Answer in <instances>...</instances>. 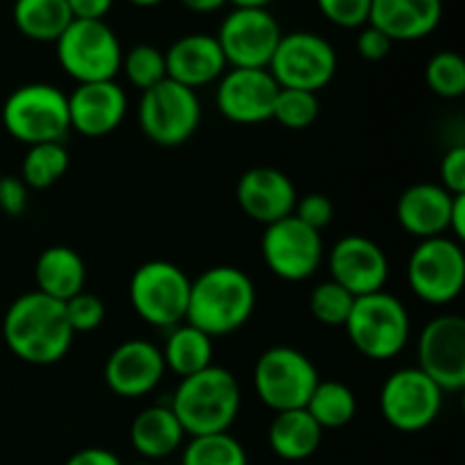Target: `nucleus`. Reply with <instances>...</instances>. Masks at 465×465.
<instances>
[{
	"instance_id": "nucleus-9",
	"label": "nucleus",
	"mask_w": 465,
	"mask_h": 465,
	"mask_svg": "<svg viewBox=\"0 0 465 465\" xmlns=\"http://www.w3.org/2000/svg\"><path fill=\"white\" fill-rule=\"evenodd\" d=\"M339 57L325 36L313 32H289L282 35L272 53L268 73L280 89H300L318 94L336 75Z\"/></svg>"
},
{
	"instance_id": "nucleus-27",
	"label": "nucleus",
	"mask_w": 465,
	"mask_h": 465,
	"mask_svg": "<svg viewBox=\"0 0 465 465\" xmlns=\"http://www.w3.org/2000/svg\"><path fill=\"white\" fill-rule=\"evenodd\" d=\"M163 366L182 380L204 371L213 363V339L193 325H177L168 334L166 345L162 348Z\"/></svg>"
},
{
	"instance_id": "nucleus-18",
	"label": "nucleus",
	"mask_w": 465,
	"mask_h": 465,
	"mask_svg": "<svg viewBox=\"0 0 465 465\" xmlns=\"http://www.w3.org/2000/svg\"><path fill=\"white\" fill-rule=\"evenodd\" d=\"M166 366L162 348L145 339H132L118 345L104 363V381L121 398H141L157 389Z\"/></svg>"
},
{
	"instance_id": "nucleus-23",
	"label": "nucleus",
	"mask_w": 465,
	"mask_h": 465,
	"mask_svg": "<svg viewBox=\"0 0 465 465\" xmlns=\"http://www.w3.org/2000/svg\"><path fill=\"white\" fill-rule=\"evenodd\" d=\"M443 16L440 0H372L368 25L391 41H418L430 36Z\"/></svg>"
},
{
	"instance_id": "nucleus-48",
	"label": "nucleus",
	"mask_w": 465,
	"mask_h": 465,
	"mask_svg": "<svg viewBox=\"0 0 465 465\" xmlns=\"http://www.w3.org/2000/svg\"><path fill=\"white\" fill-rule=\"evenodd\" d=\"M132 465H157V463H150V461H141V463H132Z\"/></svg>"
},
{
	"instance_id": "nucleus-36",
	"label": "nucleus",
	"mask_w": 465,
	"mask_h": 465,
	"mask_svg": "<svg viewBox=\"0 0 465 465\" xmlns=\"http://www.w3.org/2000/svg\"><path fill=\"white\" fill-rule=\"evenodd\" d=\"M64 312H66V321L71 325L73 334L95 331L104 321V302L98 295L86 293V291H80L71 300H66Z\"/></svg>"
},
{
	"instance_id": "nucleus-7",
	"label": "nucleus",
	"mask_w": 465,
	"mask_h": 465,
	"mask_svg": "<svg viewBox=\"0 0 465 465\" xmlns=\"http://www.w3.org/2000/svg\"><path fill=\"white\" fill-rule=\"evenodd\" d=\"M254 393L275 413L304 409L321 381L307 354L289 345L268 348L254 363Z\"/></svg>"
},
{
	"instance_id": "nucleus-20",
	"label": "nucleus",
	"mask_w": 465,
	"mask_h": 465,
	"mask_svg": "<svg viewBox=\"0 0 465 465\" xmlns=\"http://www.w3.org/2000/svg\"><path fill=\"white\" fill-rule=\"evenodd\" d=\"M127 114V95L114 80L77 84L68 95L71 130L84 136H104L116 130Z\"/></svg>"
},
{
	"instance_id": "nucleus-14",
	"label": "nucleus",
	"mask_w": 465,
	"mask_h": 465,
	"mask_svg": "<svg viewBox=\"0 0 465 465\" xmlns=\"http://www.w3.org/2000/svg\"><path fill=\"white\" fill-rule=\"evenodd\" d=\"M262 254L272 275L286 282H302L316 275L325 259V248L321 232L307 227L291 213L272 225H266Z\"/></svg>"
},
{
	"instance_id": "nucleus-32",
	"label": "nucleus",
	"mask_w": 465,
	"mask_h": 465,
	"mask_svg": "<svg viewBox=\"0 0 465 465\" xmlns=\"http://www.w3.org/2000/svg\"><path fill=\"white\" fill-rule=\"evenodd\" d=\"M427 86L440 98H461L465 94V62L459 53L443 50L427 62Z\"/></svg>"
},
{
	"instance_id": "nucleus-28",
	"label": "nucleus",
	"mask_w": 465,
	"mask_h": 465,
	"mask_svg": "<svg viewBox=\"0 0 465 465\" xmlns=\"http://www.w3.org/2000/svg\"><path fill=\"white\" fill-rule=\"evenodd\" d=\"M14 23L32 41H57L73 18L66 0H16Z\"/></svg>"
},
{
	"instance_id": "nucleus-2",
	"label": "nucleus",
	"mask_w": 465,
	"mask_h": 465,
	"mask_svg": "<svg viewBox=\"0 0 465 465\" xmlns=\"http://www.w3.org/2000/svg\"><path fill=\"white\" fill-rule=\"evenodd\" d=\"M257 291L248 272L236 266H213L191 282L186 322L207 336H227L252 318Z\"/></svg>"
},
{
	"instance_id": "nucleus-33",
	"label": "nucleus",
	"mask_w": 465,
	"mask_h": 465,
	"mask_svg": "<svg viewBox=\"0 0 465 465\" xmlns=\"http://www.w3.org/2000/svg\"><path fill=\"white\" fill-rule=\"evenodd\" d=\"M123 73L136 89L148 91L150 86L166 80V57L159 48L150 44H139L123 54Z\"/></svg>"
},
{
	"instance_id": "nucleus-21",
	"label": "nucleus",
	"mask_w": 465,
	"mask_h": 465,
	"mask_svg": "<svg viewBox=\"0 0 465 465\" xmlns=\"http://www.w3.org/2000/svg\"><path fill=\"white\" fill-rule=\"evenodd\" d=\"M163 57H166L168 80L193 91L198 86H207L221 80L227 68L225 54H223L216 36L203 35V32L177 39L163 53Z\"/></svg>"
},
{
	"instance_id": "nucleus-46",
	"label": "nucleus",
	"mask_w": 465,
	"mask_h": 465,
	"mask_svg": "<svg viewBox=\"0 0 465 465\" xmlns=\"http://www.w3.org/2000/svg\"><path fill=\"white\" fill-rule=\"evenodd\" d=\"M234 7H263L266 9L272 0H230Z\"/></svg>"
},
{
	"instance_id": "nucleus-31",
	"label": "nucleus",
	"mask_w": 465,
	"mask_h": 465,
	"mask_svg": "<svg viewBox=\"0 0 465 465\" xmlns=\"http://www.w3.org/2000/svg\"><path fill=\"white\" fill-rule=\"evenodd\" d=\"M180 465H248V452L230 431L193 436L184 445Z\"/></svg>"
},
{
	"instance_id": "nucleus-35",
	"label": "nucleus",
	"mask_w": 465,
	"mask_h": 465,
	"mask_svg": "<svg viewBox=\"0 0 465 465\" xmlns=\"http://www.w3.org/2000/svg\"><path fill=\"white\" fill-rule=\"evenodd\" d=\"M354 300L357 298L350 291H345L336 282L327 280L312 291V295H309V309H312V316L318 322H322V325L343 327L350 312H352Z\"/></svg>"
},
{
	"instance_id": "nucleus-41",
	"label": "nucleus",
	"mask_w": 465,
	"mask_h": 465,
	"mask_svg": "<svg viewBox=\"0 0 465 465\" xmlns=\"http://www.w3.org/2000/svg\"><path fill=\"white\" fill-rule=\"evenodd\" d=\"M391 45H393V41L384 32L377 30L375 25L361 27V32L357 36L359 54L363 59H368V62H380V59H384L391 53Z\"/></svg>"
},
{
	"instance_id": "nucleus-12",
	"label": "nucleus",
	"mask_w": 465,
	"mask_h": 465,
	"mask_svg": "<svg viewBox=\"0 0 465 465\" xmlns=\"http://www.w3.org/2000/svg\"><path fill=\"white\" fill-rule=\"evenodd\" d=\"M443 391L420 368H400L386 377L380 393V409L393 430L416 434L439 418Z\"/></svg>"
},
{
	"instance_id": "nucleus-13",
	"label": "nucleus",
	"mask_w": 465,
	"mask_h": 465,
	"mask_svg": "<svg viewBox=\"0 0 465 465\" xmlns=\"http://www.w3.org/2000/svg\"><path fill=\"white\" fill-rule=\"evenodd\" d=\"M280 39V23L263 7H234L216 35L232 68H268Z\"/></svg>"
},
{
	"instance_id": "nucleus-38",
	"label": "nucleus",
	"mask_w": 465,
	"mask_h": 465,
	"mask_svg": "<svg viewBox=\"0 0 465 465\" xmlns=\"http://www.w3.org/2000/svg\"><path fill=\"white\" fill-rule=\"evenodd\" d=\"M293 216L307 227H312V230L322 232L330 225L331 218H334V204H331L327 195L309 193L295 203Z\"/></svg>"
},
{
	"instance_id": "nucleus-19",
	"label": "nucleus",
	"mask_w": 465,
	"mask_h": 465,
	"mask_svg": "<svg viewBox=\"0 0 465 465\" xmlns=\"http://www.w3.org/2000/svg\"><path fill=\"white\" fill-rule=\"evenodd\" d=\"M236 200L245 216L262 225H272L293 213L298 191L286 173L271 166H257L241 175Z\"/></svg>"
},
{
	"instance_id": "nucleus-30",
	"label": "nucleus",
	"mask_w": 465,
	"mask_h": 465,
	"mask_svg": "<svg viewBox=\"0 0 465 465\" xmlns=\"http://www.w3.org/2000/svg\"><path fill=\"white\" fill-rule=\"evenodd\" d=\"M68 150L62 143H36L30 145L23 157L21 180L25 182L27 189H48L54 182L62 180L64 173L68 171Z\"/></svg>"
},
{
	"instance_id": "nucleus-42",
	"label": "nucleus",
	"mask_w": 465,
	"mask_h": 465,
	"mask_svg": "<svg viewBox=\"0 0 465 465\" xmlns=\"http://www.w3.org/2000/svg\"><path fill=\"white\" fill-rule=\"evenodd\" d=\"M77 21H104L114 0H66Z\"/></svg>"
},
{
	"instance_id": "nucleus-3",
	"label": "nucleus",
	"mask_w": 465,
	"mask_h": 465,
	"mask_svg": "<svg viewBox=\"0 0 465 465\" xmlns=\"http://www.w3.org/2000/svg\"><path fill=\"white\" fill-rule=\"evenodd\" d=\"M173 413L186 436L230 431L241 409V386L230 371L209 366L184 377L171 400Z\"/></svg>"
},
{
	"instance_id": "nucleus-40",
	"label": "nucleus",
	"mask_w": 465,
	"mask_h": 465,
	"mask_svg": "<svg viewBox=\"0 0 465 465\" xmlns=\"http://www.w3.org/2000/svg\"><path fill=\"white\" fill-rule=\"evenodd\" d=\"M0 209L7 216H21L27 209V186L21 177H0Z\"/></svg>"
},
{
	"instance_id": "nucleus-15",
	"label": "nucleus",
	"mask_w": 465,
	"mask_h": 465,
	"mask_svg": "<svg viewBox=\"0 0 465 465\" xmlns=\"http://www.w3.org/2000/svg\"><path fill=\"white\" fill-rule=\"evenodd\" d=\"M418 368L443 391L465 386V321L457 313L434 318L418 339Z\"/></svg>"
},
{
	"instance_id": "nucleus-44",
	"label": "nucleus",
	"mask_w": 465,
	"mask_h": 465,
	"mask_svg": "<svg viewBox=\"0 0 465 465\" xmlns=\"http://www.w3.org/2000/svg\"><path fill=\"white\" fill-rule=\"evenodd\" d=\"M448 232L452 234L454 241H459V243L465 239V193L454 195L452 212H450Z\"/></svg>"
},
{
	"instance_id": "nucleus-17",
	"label": "nucleus",
	"mask_w": 465,
	"mask_h": 465,
	"mask_svg": "<svg viewBox=\"0 0 465 465\" xmlns=\"http://www.w3.org/2000/svg\"><path fill=\"white\" fill-rule=\"evenodd\" d=\"M327 266L331 282L350 291L354 298L384 291L389 280V259L384 250L361 234H348L336 241L327 257Z\"/></svg>"
},
{
	"instance_id": "nucleus-8",
	"label": "nucleus",
	"mask_w": 465,
	"mask_h": 465,
	"mask_svg": "<svg viewBox=\"0 0 465 465\" xmlns=\"http://www.w3.org/2000/svg\"><path fill=\"white\" fill-rule=\"evenodd\" d=\"M191 280L171 262L143 263L130 280V304L136 316L154 327H177L186 321Z\"/></svg>"
},
{
	"instance_id": "nucleus-1",
	"label": "nucleus",
	"mask_w": 465,
	"mask_h": 465,
	"mask_svg": "<svg viewBox=\"0 0 465 465\" xmlns=\"http://www.w3.org/2000/svg\"><path fill=\"white\" fill-rule=\"evenodd\" d=\"M64 302L39 291L21 295L9 304L3 321V339L12 354L32 366L62 361L73 343Z\"/></svg>"
},
{
	"instance_id": "nucleus-37",
	"label": "nucleus",
	"mask_w": 465,
	"mask_h": 465,
	"mask_svg": "<svg viewBox=\"0 0 465 465\" xmlns=\"http://www.w3.org/2000/svg\"><path fill=\"white\" fill-rule=\"evenodd\" d=\"M372 0H316L318 9L327 21L339 27H363L368 25Z\"/></svg>"
},
{
	"instance_id": "nucleus-6",
	"label": "nucleus",
	"mask_w": 465,
	"mask_h": 465,
	"mask_svg": "<svg viewBox=\"0 0 465 465\" xmlns=\"http://www.w3.org/2000/svg\"><path fill=\"white\" fill-rule=\"evenodd\" d=\"M57 62L77 84L107 82L121 71L123 48L104 21H73L54 41Z\"/></svg>"
},
{
	"instance_id": "nucleus-16",
	"label": "nucleus",
	"mask_w": 465,
	"mask_h": 465,
	"mask_svg": "<svg viewBox=\"0 0 465 465\" xmlns=\"http://www.w3.org/2000/svg\"><path fill=\"white\" fill-rule=\"evenodd\" d=\"M280 84L268 68H230L216 89V107L227 121L257 125L271 121Z\"/></svg>"
},
{
	"instance_id": "nucleus-10",
	"label": "nucleus",
	"mask_w": 465,
	"mask_h": 465,
	"mask_svg": "<svg viewBox=\"0 0 465 465\" xmlns=\"http://www.w3.org/2000/svg\"><path fill=\"white\" fill-rule=\"evenodd\" d=\"M203 107L193 89L163 80L141 94L139 125L153 143L175 148L189 141L198 130Z\"/></svg>"
},
{
	"instance_id": "nucleus-22",
	"label": "nucleus",
	"mask_w": 465,
	"mask_h": 465,
	"mask_svg": "<svg viewBox=\"0 0 465 465\" xmlns=\"http://www.w3.org/2000/svg\"><path fill=\"white\" fill-rule=\"evenodd\" d=\"M452 203L454 195L448 193L440 184L418 182L400 195L398 221L404 232L420 241L448 236Z\"/></svg>"
},
{
	"instance_id": "nucleus-34",
	"label": "nucleus",
	"mask_w": 465,
	"mask_h": 465,
	"mask_svg": "<svg viewBox=\"0 0 465 465\" xmlns=\"http://www.w3.org/2000/svg\"><path fill=\"white\" fill-rule=\"evenodd\" d=\"M318 114H321V104H318L316 94L300 89H280L271 118H275L286 130H304V127L313 125Z\"/></svg>"
},
{
	"instance_id": "nucleus-39",
	"label": "nucleus",
	"mask_w": 465,
	"mask_h": 465,
	"mask_svg": "<svg viewBox=\"0 0 465 465\" xmlns=\"http://www.w3.org/2000/svg\"><path fill=\"white\" fill-rule=\"evenodd\" d=\"M440 186L452 195L465 193V148L454 145L440 159Z\"/></svg>"
},
{
	"instance_id": "nucleus-25",
	"label": "nucleus",
	"mask_w": 465,
	"mask_h": 465,
	"mask_svg": "<svg viewBox=\"0 0 465 465\" xmlns=\"http://www.w3.org/2000/svg\"><path fill=\"white\" fill-rule=\"evenodd\" d=\"M36 291L57 302H66L84 291L86 266L84 259L66 245H53L39 254L35 266Z\"/></svg>"
},
{
	"instance_id": "nucleus-47",
	"label": "nucleus",
	"mask_w": 465,
	"mask_h": 465,
	"mask_svg": "<svg viewBox=\"0 0 465 465\" xmlns=\"http://www.w3.org/2000/svg\"><path fill=\"white\" fill-rule=\"evenodd\" d=\"M127 3L136 5V7H154V5L163 3V0H127Z\"/></svg>"
},
{
	"instance_id": "nucleus-45",
	"label": "nucleus",
	"mask_w": 465,
	"mask_h": 465,
	"mask_svg": "<svg viewBox=\"0 0 465 465\" xmlns=\"http://www.w3.org/2000/svg\"><path fill=\"white\" fill-rule=\"evenodd\" d=\"M227 3H230V0H182V5H184L186 9H191V12H195V14L218 12V9L225 7Z\"/></svg>"
},
{
	"instance_id": "nucleus-11",
	"label": "nucleus",
	"mask_w": 465,
	"mask_h": 465,
	"mask_svg": "<svg viewBox=\"0 0 465 465\" xmlns=\"http://www.w3.org/2000/svg\"><path fill=\"white\" fill-rule=\"evenodd\" d=\"M411 291L427 304H450L465 286V254L452 236L422 239L409 257Z\"/></svg>"
},
{
	"instance_id": "nucleus-43",
	"label": "nucleus",
	"mask_w": 465,
	"mask_h": 465,
	"mask_svg": "<svg viewBox=\"0 0 465 465\" xmlns=\"http://www.w3.org/2000/svg\"><path fill=\"white\" fill-rule=\"evenodd\" d=\"M64 465H123L121 459L104 448H84L66 459Z\"/></svg>"
},
{
	"instance_id": "nucleus-4",
	"label": "nucleus",
	"mask_w": 465,
	"mask_h": 465,
	"mask_svg": "<svg viewBox=\"0 0 465 465\" xmlns=\"http://www.w3.org/2000/svg\"><path fill=\"white\" fill-rule=\"evenodd\" d=\"M343 327L354 350L375 361L398 357L411 336V318L407 307L386 291L354 300Z\"/></svg>"
},
{
	"instance_id": "nucleus-5",
	"label": "nucleus",
	"mask_w": 465,
	"mask_h": 465,
	"mask_svg": "<svg viewBox=\"0 0 465 465\" xmlns=\"http://www.w3.org/2000/svg\"><path fill=\"white\" fill-rule=\"evenodd\" d=\"M3 125L21 143H62L71 132L68 95L44 82L18 86L3 104Z\"/></svg>"
},
{
	"instance_id": "nucleus-29",
	"label": "nucleus",
	"mask_w": 465,
	"mask_h": 465,
	"mask_svg": "<svg viewBox=\"0 0 465 465\" xmlns=\"http://www.w3.org/2000/svg\"><path fill=\"white\" fill-rule=\"evenodd\" d=\"M309 416L321 430H341L357 416V398L345 384L334 380H321L304 404Z\"/></svg>"
},
{
	"instance_id": "nucleus-26",
	"label": "nucleus",
	"mask_w": 465,
	"mask_h": 465,
	"mask_svg": "<svg viewBox=\"0 0 465 465\" xmlns=\"http://www.w3.org/2000/svg\"><path fill=\"white\" fill-rule=\"evenodd\" d=\"M322 434L325 431L309 416L307 409H293V411L275 413L268 430V445L275 457L295 463L318 452Z\"/></svg>"
},
{
	"instance_id": "nucleus-24",
	"label": "nucleus",
	"mask_w": 465,
	"mask_h": 465,
	"mask_svg": "<svg viewBox=\"0 0 465 465\" xmlns=\"http://www.w3.org/2000/svg\"><path fill=\"white\" fill-rule=\"evenodd\" d=\"M184 436L171 404H154L143 409L130 425L132 448L150 463L173 457L184 443Z\"/></svg>"
}]
</instances>
